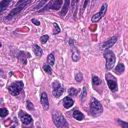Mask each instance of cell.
Segmentation results:
<instances>
[{
    "instance_id": "obj_27",
    "label": "cell",
    "mask_w": 128,
    "mask_h": 128,
    "mask_svg": "<svg viewBox=\"0 0 128 128\" xmlns=\"http://www.w3.org/2000/svg\"><path fill=\"white\" fill-rule=\"evenodd\" d=\"M75 79H76V81H77V82H81L83 80V75L81 73H77V74H76V76H75Z\"/></svg>"
},
{
    "instance_id": "obj_12",
    "label": "cell",
    "mask_w": 128,
    "mask_h": 128,
    "mask_svg": "<svg viewBox=\"0 0 128 128\" xmlns=\"http://www.w3.org/2000/svg\"><path fill=\"white\" fill-rule=\"evenodd\" d=\"M116 40H117V37L116 36H114V37H112V38H110L109 40H107L106 42H104L103 44H102V48L103 49H108V48H110L111 47L115 42H116Z\"/></svg>"
},
{
    "instance_id": "obj_33",
    "label": "cell",
    "mask_w": 128,
    "mask_h": 128,
    "mask_svg": "<svg viewBox=\"0 0 128 128\" xmlns=\"http://www.w3.org/2000/svg\"><path fill=\"white\" fill-rule=\"evenodd\" d=\"M11 128H15V127H11Z\"/></svg>"
},
{
    "instance_id": "obj_14",
    "label": "cell",
    "mask_w": 128,
    "mask_h": 128,
    "mask_svg": "<svg viewBox=\"0 0 128 128\" xmlns=\"http://www.w3.org/2000/svg\"><path fill=\"white\" fill-rule=\"evenodd\" d=\"M70 44H72V50H73L72 58H73V60H74V61H77L78 59H79V53H78V51H77V49L75 48V46L73 45V41H72V40H70Z\"/></svg>"
},
{
    "instance_id": "obj_32",
    "label": "cell",
    "mask_w": 128,
    "mask_h": 128,
    "mask_svg": "<svg viewBox=\"0 0 128 128\" xmlns=\"http://www.w3.org/2000/svg\"><path fill=\"white\" fill-rule=\"evenodd\" d=\"M32 23H34L35 25H37V26H38V25H40V22L38 20H36V19H32Z\"/></svg>"
},
{
    "instance_id": "obj_13",
    "label": "cell",
    "mask_w": 128,
    "mask_h": 128,
    "mask_svg": "<svg viewBox=\"0 0 128 128\" xmlns=\"http://www.w3.org/2000/svg\"><path fill=\"white\" fill-rule=\"evenodd\" d=\"M62 103H63V105H64L65 108H70V107L74 104V101H73V99L70 98V97H65V98L63 99V101H62Z\"/></svg>"
},
{
    "instance_id": "obj_26",
    "label": "cell",
    "mask_w": 128,
    "mask_h": 128,
    "mask_svg": "<svg viewBox=\"0 0 128 128\" xmlns=\"http://www.w3.org/2000/svg\"><path fill=\"white\" fill-rule=\"evenodd\" d=\"M86 94H87V88H86V87H83L82 94H81V100H82V101H84L85 97H86Z\"/></svg>"
},
{
    "instance_id": "obj_4",
    "label": "cell",
    "mask_w": 128,
    "mask_h": 128,
    "mask_svg": "<svg viewBox=\"0 0 128 128\" xmlns=\"http://www.w3.org/2000/svg\"><path fill=\"white\" fill-rule=\"evenodd\" d=\"M23 86H24V84L22 81H16L14 83H12L9 87H8V90H9V92L11 93L12 95L14 96H17L19 94V93L22 91L23 89Z\"/></svg>"
},
{
    "instance_id": "obj_15",
    "label": "cell",
    "mask_w": 128,
    "mask_h": 128,
    "mask_svg": "<svg viewBox=\"0 0 128 128\" xmlns=\"http://www.w3.org/2000/svg\"><path fill=\"white\" fill-rule=\"evenodd\" d=\"M73 117L76 119V120H79V121L84 119V115L80 111H78V110H74L73 111Z\"/></svg>"
},
{
    "instance_id": "obj_18",
    "label": "cell",
    "mask_w": 128,
    "mask_h": 128,
    "mask_svg": "<svg viewBox=\"0 0 128 128\" xmlns=\"http://www.w3.org/2000/svg\"><path fill=\"white\" fill-rule=\"evenodd\" d=\"M33 51H34V53L36 54V56H38V57H40V56H42V50H41V48L38 46V45H36V44H34L33 45Z\"/></svg>"
},
{
    "instance_id": "obj_21",
    "label": "cell",
    "mask_w": 128,
    "mask_h": 128,
    "mask_svg": "<svg viewBox=\"0 0 128 128\" xmlns=\"http://www.w3.org/2000/svg\"><path fill=\"white\" fill-rule=\"evenodd\" d=\"M47 61H48V64H49L50 66H53V65H54V61H55L54 55H53V54H49L48 57H47Z\"/></svg>"
},
{
    "instance_id": "obj_30",
    "label": "cell",
    "mask_w": 128,
    "mask_h": 128,
    "mask_svg": "<svg viewBox=\"0 0 128 128\" xmlns=\"http://www.w3.org/2000/svg\"><path fill=\"white\" fill-rule=\"evenodd\" d=\"M118 122H119V124H120V125H121L123 128H128V123H125V122L121 121V120H119Z\"/></svg>"
},
{
    "instance_id": "obj_8",
    "label": "cell",
    "mask_w": 128,
    "mask_h": 128,
    "mask_svg": "<svg viewBox=\"0 0 128 128\" xmlns=\"http://www.w3.org/2000/svg\"><path fill=\"white\" fill-rule=\"evenodd\" d=\"M52 86H53V90H52L53 96H54V97H59V96H61L62 93H63V91H64V88L60 85V83H59L58 81H55V82H53Z\"/></svg>"
},
{
    "instance_id": "obj_25",
    "label": "cell",
    "mask_w": 128,
    "mask_h": 128,
    "mask_svg": "<svg viewBox=\"0 0 128 128\" xmlns=\"http://www.w3.org/2000/svg\"><path fill=\"white\" fill-rule=\"evenodd\" d=\"M68 93H69V96H76V94H77V90H76L75 88H70L69 91H68Z\"/></svg>"
},
{
    "instance_id": "obj_22",
    "label": "cell",
    "mask_w": 128,
    "mask_h": 128,
    "mask_svg": "<svg viewBox=\"0 0 128 128\" xmlns=\"http://www.w3.org/2000/svg\"><path fill=\"white\" fill-rule=\"evenodd\" d=\"M92 82H93V85H99L101 83V80L97 77V76H93V77H92Z\"/></svg>"
},
{
    "instance_id": "obj_5",
    "label": "cell",
    "mask_w": 128,
    "mask_h": 128,
    "mask_svg": "<svg viewBox=\"0 0 128 128\" xmlns=\"http://www.w3.org/2000/svg\"><path fill=\"white\" fill-rule=\"evenodd\" d=\"M104 57L106 59V68L108 70L112 69V67L114 66L115 63V55L112 51L110 50H106L104 52Z\"/></svg>"
},
{
    "instance_id": "obj_6",
    "label": "cell",
    "mask_w": 128,
    "mask_h": 128,
    "mask_svg": "<svg viewBox=\"0 0 128 128\" xmlns=\"http://www.w3.org/2000/svg\"><path fill=\"white\" fill-rule=\"evenodd\" d=\"M63 4V1L61 0H56V1H50L45 7H43V9H41L40 11H45L47 9H53V10H58L60 9L61 5Z\"/></svg>"
},
{
    "instance_id": "obj_20",
    "label": "cell",
    "mask_w": 128,
    "mask_h": 128,
    "mask_svg": "<svg viewBox=\"0 0 128 128\" xmlns=\"http://www.w3.org/2000/svg\"><path fill=\"white\" fill-rule=\"evenodd\" d=\"M115 72H116L117 74L123 73V72H124V65H123L122 63H119V64L116 66V68H115Z\"/></svg>"
},
{
    "instance_id": "obj_7",
    "label": "cell",
    "mask_w": 128,
    "mask_h": 128,
    "mask_svg": "<svg viewBox=\"0 0 128 128\" xmlns=\"http://www.w3.org/2000/svg\"><path fill=\"white\" fill-rule=\"evenodd\" d=\"M106 80H107V84L110 88L111 91H117V81H116V78L114 76H112L111 74H106Z\"/></svg>"
},
{
    "instance_id": "obj_3",
    "label": "cell",
    "mask_w": 128,
    "mask_h": 128,
    "mask_svg": "<svg viewBox=\"0 0 128 128\" xmlns=\"http://www.w3.org/2000/svg\"><path fill=\"white\" fill-rule=\"evenodd\" d=\"M52 117H53L54 124L58 128H68V124H67V122L65 120V118L61 114H59L58 112H56V113H53Z\"/></svg>"
},
{
    "instance_id": "obj_11",
    "label": "cell",
    "mask_w": 128,
    "mask_h": 128,
    "mask_svg": "<svg viewBox=\"0 0 128 128\" xmlns=\"http://www.w3.org/2000/svg\"><path fill=\"white\" fill-rule=\"evenodd\" d=\"M40 101H41V104L43 105V108L44 109H48L49 107V102H48V96L45 92H43L41 94V97H40Z\"/></svg>"
},
{
    "instance_id": "obj_16",
    "label": "cell",
    "mask_w": 128,
    "mask_h": 128,
    "mask_svg": "<svg viewBox=\"0 0 128 128\" xmlns=\"http://www.w3.org/2000/svg\"><path fill=\"white\" fill-rule=\"evenodd\" d=\"M28 57H30V55L28 53H24V52H20L18 55V58L20 59V61L23 64H26V58H28Z\"/></svg>"
},
{
    "instance_id": "obj_19",
    "label": "cell",
    "mask_w": 128,
    "mask_h": 128,
    "mask_svg": "<svg viewBox=\"0 0 128 128\" xmlns=\"http://www.w3.org/2000/svg\"><path fill=\"white\" fill-rule=\"evenodd\" d=\"M9 4H10V1H8V0H4V1L0 2V12H3Z\"/></svg>"
},
{
    "instance_id": "obj_31",
    "label": "cell",
    "mask_w": 128,
    "mask_h": 128,
    "mask_svg": "<svg viewBox=\"0 0 128 128\" xmlns=\"http://www.w3.org/2000/svg\"><path fill=\"white\" fill-rule=\"evenodd\" d=\"M27 108L29 109V110H33L34 109V106L32 105V103L30 101H27Z\"/></svg>"
},
{
    "instance_id": "obj_10",
    "label": "cell",
    "mask_w": 128,
    "mask_h": 128,
    "mask_svg": "<svg viewBox=\"0 0 128 128\" xmlns=\"http://www.w3.org/2000/svg\"><path fill=\"white\" fill-rule=\"evenodd\" d=\"M19 117L21 119V121L23 122V124H25V125H29L32 122V117L27 113H24L23 111L19 112Z\"/></svg>"
},
{
    "instance_id": "obj_29",
    "label": "cell",
    "mask_w": 128,
    "mask_h": 128,
    "mask_svg": "<svg viewBox=\"0 0 128 128\" xmlns=\"http://www.w3.org/2000/svg\"><path fill=\"white\" fill-rule=\"evenodd\" d=\"M48 35H43V36H42L41 38H40V40H41V42H42V43H46V42H47V40H48Z\"/></svg>"
},
{
    "instance_id": "obj_2",
    "label": "cell",
    "mask_w": 128,
    "mask_h": 128,
    "mask_svg": "<svg viewBox=\"0 0 128 128\" xmlns=\"http://www.w3.org/2000/svg\"><path fill=\"white\" fill-rule=\"evenodd\" d=\"M90 111H91V114L93 116H98V115H100L102 113V111H103V108H102L101 103L98 100H96L95 98H92L91 99Z\"/></svg>"
},
{
    "instance_id": "obj_28",
    "label": "cell",
    "mask_w": 128,
    "mask_h": 128,
    "mask_svg": "<svg viewBox=\"0 0 128 128\" xmlns=\"http://www.w3.org/2000/svg\"><path fill=\"white\" fill-rule=\"evenodd\" d=\"M53 27H54V30H53V33L54 34H57V33L60 32V28H59V26H58L57 23H54L53 24Z\"/></svg>"
},
{
    "instance_id": "obj_23",
    "label": "cell",
    "mask_w": 128,
    "mask_h": 128,
    "mask_svg": "<svg viewBox=\"0 0 128 128\" xmlns=\"http://www.w3.org/2000/svg\"><path fill=\"white\" fill-rule=\"evenodd\" d=\"M0 115L1 117H5L6 115H8V110L6 108H1L0 109Z\"/></svg>"
},
{
    "instance_id": "obj_17",
    "label": "cell",
    "mask_w": 128,
    "mask_h": 128,
    "mask_svg": "<svg viewBox=\"0 0 128 128\" xmlns=\"http://www.w3.org/2000/svg\"><path fill=\"white\" fill-rule=\"evenodd\" d=\"M69 1L68 0H66V1L64 2V5H63V7H62V10H61V12H60V15L62 16V17H64L65 16V14L67 13V9H68V5H69Z\"/></svg>"
},
{
    "instance_id": "obj_1",
    "label": "cell",
    "mask_w": 128,
    "mask_h": 128,
    "mask_svg": "<svg viewBox=\"0 0 128 128\" xmlns=\"http://www.w3.org/2000/svg\"><path fill=\"white\" fill-rule=\"evenodd\" d=\"M32 1L31 0H21V1H19L18 3H17V5H16V7L14 8V9L9 13V15H8L7 17H6V19L7 20H10V19H12L14 16H16L17 14H18L20 11H22L25 7H26L27 5H29L30 3H31Z\"/></svg>"
},
{
    "instance_id": "obj_9",
    "label": "cell",
    "mask_w": 128,
    "mask_h": 128,
    "mask_svg": "<svg viewBox=\"0 0 128 128\" xmlns=\"http://www.w3.org/2000/svg\"><path fill=\"white\" fill-rule=\"evenodd\" d=\"M106 10H107V4L104 3L103 5H102V7H101V10L98 13H96V14H94V15L92 16V18H91L92 22H97V21H99L102 18V17L104 16Z\"/></svg>"
},
{
    "instance_id": "obj_24",
    "label": "cell",
    "mask_w": 128,
    "mask_h": 128,
    "mask_svg": "<svg viewBox=\"0 0 128 128\" xmlns=\"http://www.w3.org/2000/svg\"><path fill=\"white\" fill-rule=\"evenodd\" d=\"M43 69L45 70L46 73H48V74H52V69H51L50 65H44V66H43Z\"/></svg>"
}]
</instances>
